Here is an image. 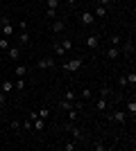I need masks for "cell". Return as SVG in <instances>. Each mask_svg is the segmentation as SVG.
Here are the masks:
<instances>
[{"label": "cell", "mask_w": 136, "mask_h": 151, "mask_svg": "<svg viewBox=\"0 0 136 151\" xmlns=\"http://www.w3.org/2000/svg\"><path fill=\"white\" fill-rule=\"evenodd\" d=\"M79 68H82V59H79V57L64 63V70H71V72H75V70H79Z\"/></svg>", "instance_id": "obj_1"}, {"label": "cell", "mask_w": 136, "mask_h": 151, "mask_svg": "<svg viewBox=\"0 0 136 151\" xmlns=\"http://www.w3.org/2000/svg\"><path fill=\"white\" fill-rule=\"evenodd\" d=\"M39 70H48V68H55V57H45V59H39Z\"/></svg>", "instance_id": "obj_2"}, {"label": "cell", "mask_w": 136, "mask_h": 151, "mask_svg": "<svg viewBox=\"0 0 136 151\" xmlns=\"http://www.w3.org/2000/svg\"><path fill=\"white\" fill-rule=\"evenodd\" d=\"M111 122L125 124V122H127V113H125V111H113V113H111Z\"/></svg>", "instance_id": "obj_3"}, {"label": "cell", "mask_w": 136, "mask_h": 151, "mask_svg": "<svg viewBox=\"0 0 136 151\" xmlns=\"http://www.w3.org/2000/svg\"><path fill=\"white\" fill-rule=\"evenodd\" d=\"M14 34V25L9 23V18H2V36H12Z\"/></svg>", "instance_id": "obj_4"}, {"label": "cell", "mask_w": 136, "mask_h": 151, "mask_svg": "<svg viewBox=\"0 0 136 151\" xmlns=\"http://www.w3.org/2000/svg\"><path fill=\"white\" fill-rule=\"evenodd\" d=\"M7 57L12 59V61H18V57H20V50L16 47V45H9V47H7Z\"/></svg>", "instance_id": "obj_5"}, {"label": "cell", "mask_w": 136, "mask_h": 151, "mask_svg": "<svg viewBox=\"0 0 136 151\" xmlns=\"http://www.w3.org/2000/svg\"><path fill=\"white\" fill-rule=\"evenodd\" d=\"M118 50H120V54H129V52H134V41L127 38V41L123 43V47H118Z\"/></svg>", "instance_id": "obj_6"}, {"label": "cell", "mask_w": 136, "mask_h": 151, "mask_svg": "<svg viewBox=\"0 0 136 151\" xmlns=\"http://www.w3.org/2000/svg\"><path fill=\"white\" fill-rule=\"evenodd\" d=\"M79 20H82L84 25H93V23H95V16H93V12H84L79 16Z\"/></svg>", "instance_id": "obj_7"}, {"label": "cell", "mask_w": 136, "mask_h": 151, "mask_svg": "<svg viewBox=\"0 0 136 151\" xmlns=\"http://www.w3.org/2000/svg\"><path fill=\"white\" fill-rule=\"evenodd\" d=\"M66 131H71V135H73V138H75V140H82V131H79L77 126L73 124V122H71V124H68V126H66Z\"/></svg>", "instance_id": "obj_8"}, {"label": "cell", "mask_w": 136, "mask_h": 151, "mask_svg": "<svg viewBox=\"0 0 136 151\" xmlns=\"http://www.w3.org/2000/svg\"><path fill=\"white\" fill-rule=\"evenodd\" d=\"M95 108L97 111H107V108H109V97H100V99L95 101Z\"/></svg>", "instance_id": "obj_9"}, {"label": "cell", "mask_w": 136, "mask_h": 151, "mask_svg": "<svg viewBox=\"0 0 136 151\" xmlns=\"http://www.w3.org/2000/svg\"><path fill=\"white\" fill-rule=\"evenodd\" d=\"M64 29H66V23H64V20H55V23H52V32H55V34H61Z\"/></svg>", "instance_id": "obj_10"}, {"label": "cell", "mask_w": 136, "mask_h": 151, "mask_svg": "<svg viewBox=\"0 0 136 151\" xmlns=\"http://www.w3.org/2000/svg\"><path fill=\"white\" fill-rule=\"evenodd\" d=\"M120 57V50H118L116 45H111L109 50H107V59H111V61H113V59H118Z\"/></svg>", "instance_id": "obj_11"}, {"label": "cell", "mask_w": 136, "mask_h": 151, "mask_svg": "<svg viewBox=\"0 0 136 151\" xmlns=\"http://www.w3.org/2000/svg\"><path fill=\"white\" fill-rule=\"evenodd\" d=\"M97 45H100V41H97V36H89V38H86V47H91V50H95Z\"/></svg>", "instance_id": "obj_12"}, {"label": "cell", "mask_w": 136, "mask_h": 151, "mask_svg": "<svg viewBox=\"0 0 136 151\" xmlns=\"http://www.w3.org/2000/svg\"><path fill=\"white\" fill-rule=\"evenodd\" d=\"M93 16H97V18H104V16H107V7L97 5V7H95V14H93Z\"/></svg>", "instance_id": "obj_13"}, {"label": "cell", "mask_w": 136, "mask_h": 151, "mask_svg": "<svg viewBox=\"0 0 136 151\" xmlns=\"http://www.w3.org/2000/svg\"><path fill=\"white\" fill-rule=\"evenodd\" d=\"M59 108H66V111H71V108H75V104L68 99H59Z\"/></svg>", "instance_id": "obj_14"}, {"label": "cell", "mask_w": 136, "mask_h": 151, "mask_svg": "<svg viewBox=\"0 0 136 151\" xmlns=\"http://www.w3.org/2000/svg\"><path fill=\"white\" fill-rule=\"evenodd\" d=\"M127 113H129L132 117L136 115V101H134V99H129V101H127Z\"/></svg>", "instance_id": "obj_15"}, {"label": "cell", "mask_w": 136, "mask_h": 151, "mask_svg": "<svg viewBox=\"0 0 136 151\" xmlns=\"http://www.w3.org/2000/svg\"><path fill=\"white\" fill-rule=\"evenodd\" d=\"M64 99H68V101H77V95H75V90H66V95H64Z\"/></svg>", "instance_id": "obj_16"}, {"label": "cell", "mask_w": 136, "mask_h": 151, "mask_svg": "<svg viewBox=\"0 0 136 151\" xmlns=\"http://www.w3.org/2000/svg\"><path fill=\"white\" fill-rule=\"evenodd\" d=\"M25 72H27V65H16V70H14L16 77H25Z\"/></svg>", "instance_id": "obj_17"}, {"label": "cell", "mask_w": 136, "mask_h": 151, "mask_svg": "<svg viewBox=\"0 0 136 151\" xmlns=\"http://www.w3.org/2000/svg\"><path fill=\"white\" fill-rule=\"evenodd\" d=\"M59 45L64 47V52H68V50H71V47H73V41H71V38H64V41H61V43H59Z\"/></svg>", "instance_id": "obj_18"}, {"label": "cell", "mask_w": 136, "mask_h": 151, "mask_svg": "<svg viewBox=\"0 0 136 151\" xmlns=\"http://www.w3.org/2000/svg\"><path fill=\"white\" fill-rule=\"evenodd\" d=\"M125 79H127V83H132V88L136 86V75H134V72H127V75H125Z\"/></svg>", "instance_id": "obj_19"}, {"label": "cell", "mask_w": 136, "mask_h": 151, "mask_svg": "<svg viewBox=\"0 0 136 151\" xmlns=\"http://www.w3.org/2000/svg\"><path fill=\"white\" fill-rule=\"evenodd\" d=\"M18 41H20V43H23V45H27V43H30V34H27V32H20Z\"/></svg>", "instance_id": "obj_20"}, {"label": "cell", "mask_w": 136, "mask_h": 151, "mask_svg": "<svg viewBox=\"0 0 136 151\" xmlns=\"http://www.w3.org/2000/svg\"><path fill=\"white\" fill-rule=\"evenodd\" d=\"M14 88H16V90H23V88H25V81H23V77H18V79H16Z\"/></svg>", "instance_id": "obj_21"}, {"label": "cell", "mask_w": 136, "mask_h": 151, "mask_svg": "<svg viewBox=\"0 0 136 151\" xmlns=\"http://www.w3.org/2000/svg\"><path fill=\"white\" fill-rule=\"evenodd\" d=\"M36 115H39V117H43V120H48V117H50V108H41Z\"/></svg>", "instance_id": "obj_22"}, {"label": "cell", "mask_w": 136, "mask_h": 151, "mask_svg": "<svg viewBox=\"0 0 136 151\" xmlns=\"http://www.w3.org/2000/svg\"><path fill=\"white\" fill-rule=\"evenodd\" d=\"M77 115H79V111L71 108V111H68V120H71V122H75V120H77Z\"/></svg>", "instance_id": "obj_23"}, {"label": "cell", "mask_w": 136, "mask_h": 151, "mask_svg": "<svg viewBox=\"0 0 136 151\" xmlns=\"http://www.w3.org/2000/svg\"><path fill=\"white\" fill-rule=\"evenodd\" d=\"M111 95V88L109 86H102V88H100V97H109Z\"/></svg>", "instance_id": "obj_24"}, {"label": "cell", "mask_w": 136, "mask_h": 151, "mask_svg": "<svg viewBox=\"0 0 136 151\" xmlns=\"http://www.w3.org/2000/svg\"><path fill=\"white\" fill-rule=\"evenodd\" d=\"M2 90H5V93L14 90V81H2Z\"/></svg>", "instance_id": "obj_25"}, {"label": "cell", "mask_w": 136, "mask_h": 151, "mask_svg": "<svg viewBox=\"0 0 136 151\" xmlns=\"http://www.w3.org/2000/svg\"><path fill=\"white\" fill-rule=\"evenodd\" d=\"M0 47H2V50L9 47V38H7V36H0Z\"/></svg>", "instance_id": "obj_26"}, {"label": "cell", "mask_w": 136, "mask_h": 151, "mask_svg": "<svg viewBox=\"0 0 136 151\" xmlns=\"http://www.w3.org/2000/svg\"><path fill=\"white\" fill-rule=\"evenodd\" d=\"M9 126H12V131H18V129H20V122L18 120H12V122H9Z\"/></svg>", "instance_id": "obj_27"}, {"label": "cell", "mask_w": 136, "mask_h": 151, "mask_svg": "<svg viewBox=\"0 0 136 151\" xmlns=\"http://www.w3.org/2000/svg\"><path fill=\"white\" fill-rule=\"evenodd\" d=\"M109 43L118 47V45H120V36H109Z\"/></svg>", "instance_id": "obj_28"}, {"label": "cell", "mask_w": 136, "mask_h": 151, "mask_svg": "<svg viewBox=\"0 0 136 151\" xmlns=\"http://www.w3.org/2000/svg\"><path fill=\"white\" fill-rule=\"evenodd\" d=\"M20 129H23V131H30V129H32V120L23 122V124H20Z\"/></svg>", "instance_id": "obj_29"}, {"label": "cell", "mask_w": 136, "mask_h": 151, "mask_svg": "<svg viewBox=\"0 0 136 151\" xmlns=\"http://www.w3.org/2000/svg\"><path fill=\"white\" fill-rule=\"evenodd\" d=\"M59 7V0H48V9H57Z\"/></svg>", "instance_id": "obj_30"}, {"label": "cell", "mask_w": 136, "mask_h": 151, "mask_svg": "<svg viewBox=\"0 0 136 151\" xmlns=\"http://www.w3.org/2000/svg\"><path fill=\"white\" fill-rule=\"evenodd\" d=\"M89 97H93V93H91L89 88H84L82 90V99H89Z\"/></svg>", "instance_id": "obj_31"}, {"label": "cell", "mask_w": 136, "mask_h": 151, "mask_svg": "<svg viewBox=\"0 0 136 151\" xmlns=\"http://www.w3.org/2000/svg\"><path fill=\"white\" fill-rule=\"evenodd\" d=\"M45 16H48V18H55V16H57V9H45Z\"/></svg>", "instance_id": "obj_32"}, {"label": "cell", "mask_w": 136, "mask_h": 151, "mask_svg": "<svg viewBox=\"0 0 136 151\" xmlns=\"http://www.w3.org/2000/svg\"><path fill=\"white\" fill-rule=\"evenodd\" d=\"M55 52H57L59 57H61V54H66V52H64V47H61V45H59V43H55Z\"/></svg>", "instance_id": "obj_33"}, {"label": "cell", "mask_w": 136, "mask_h": 151, "mask_svg": "<svg viewBox=\"0 0 136 151\" xmlns=\"http://www.w3.org/2000/svg\"><path fill=\"white\" fill-rule=\"evenodd\" d=\"M118 86H120V88H125V86H127V79H125V75L118 79Z\"/></svg>", "instance_id": "obj_34"}, {"label": "cell", "mask_w": 136, "mask_h": 151, "mask_svg": "<svg viewBox=\"0 0 136 151\" xmlns=\"http://www.w3.org/2000/svg\"><path fill=\"white\" fill-rule=\"evenodd\" d=\"M75 145H77V140H75V142H68L64 149H66V151H73V149H75Z\"/></svg>", "instance_id": "obj_35"}, {"label": "cell", "mask_w": 136, "mask_h": 151, "mask_svg": "<svg viewBox=\"0 0 136 151\" xmlns=\"http://www.w3.org/2000/svg\"><path fill=\"white\" fill-rule=\"evenodd\" d=\"M113 0H97V5H102V7H107V5H111Z\"/></svg>", "instance_id": "obj_36"}, {"label": "cell", "mask_w": 136, "mask_h": 151, "mask_svg": "<svg viewBox=\"0 0 136 151\" xmlns=\"http://www.w3.org/2000/svg\"><path fill=\"white\" fill-rule=\"evenodd\" d=\"M95 149H97V151H104V149H107V147H104L102 142H95Z\"/></svg>", "instance_id": "obj_37"}, {"label": "cell", "mask_w": 136, "mask_h": 151, "mask_svg": "<svg viewBox=\"0 0 136 151\" xmlns=\"http://www.w3.org/2000/svg\"><path fill=\"white\" fill-rule=\"evenodd\" d=\"M5 104V93H0V106Z\"/></svg>", "instance_id": "obj_38"}, {"label": "cell", "mask_w": 136, "mask_h": 151, "mask_svg": "<svg viewBox=\"0 0 136 151\" xmlns=\"http://www.w3.org/2000/svg\"><path fill=\"white\" fill-rule=\"evenodd\" d=\"M66 2H68V5H75V2H77V0H66Z\"/></svg>", "instance_id": "obj_39"}, {"label": "cell", "mask_w": 136, "mask_h": 151, "mask_svg": "<svg viewBox=\"0 0 136 151\" xmlns=\"http://www.w3.org/2000/svg\"><path fill=\"white\" fill-rule=\"evenodd\" d=\"M0 27H2V18H0Z\"/></svg>", "instance_id": "obj_40"}, {"label": "cell", "mask_w": 136, "mask_h": 151, "mask_svg": "<svg viewBox=\"0 0 136 151\" xmlns=\"http://www.w3.org/2000/svg\"><path fill=\"white\" fill-rule=\"evenodd\" d=\"M0 113H2V106H0Z\"/></svg>", "instance_id": "obj_41"}, {"label": "cell", "mask_w": 136, "mask_h": 151, "mask_svg": "<svg viewBox=\"0 0 136 151\" xmlns=\"http://www.w3.org/2000/svg\"><path fill=\"white\" fill-rule=\"evenodd\" d=\"M0 63H2V57H0Z\"/></svg>", "instance_id": "obj_42"}, {"label": "cell", "mask_w": 136, "mask_h": 151, "mask_svg": "<svg viewBox=\"0 0 136 151\" xmlns=\"http://www.w3.org/2000/svg\"><path fill=\"white\" fill-rule=\"evenodd\" d=\"M0 16H2V14H0Z\"/></svg>", "instance_id": "obj_43"}]
</instances>
